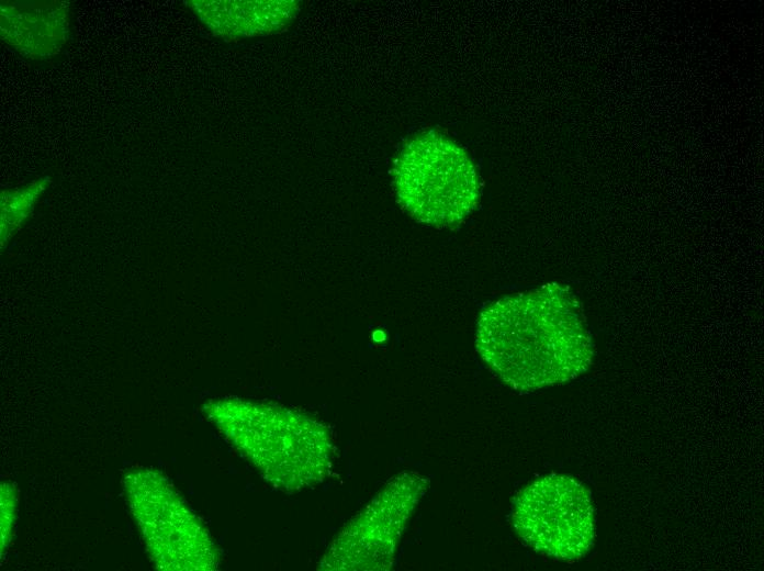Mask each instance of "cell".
I'll return each instance as SVG.
<instances>
[{"mask_svg":"<svg viewBox=\"0 0 764 571\" xmlns=\"http://www.w3.org/2000/svg\"><path fill=\"white\" fill-rule=\"evenodd\" d=\"M512 518L527 545L554 559L577 560L595 539L591 493L569 475H547L526 486L514 501Z\"/></svg>","mask_w":764,"mask_h":571,"instance_id":"obj_4","label":"cell"},{"mask_svg":"<svg viewBox=\"0 0 764 571\" xmlns=\"http://www.w3.org/2000/svg\"><path fill=\"white\" fill-rule=\"evenodd\" d=\"M189 7L217 37L234 41L284 30L297 16L296 1H189Z\"/></svg>","mask_w":764,"mask_h":571,"instance_id":"obj_6","label":"cell"},{"mask_svg":"<svg viewBox=\"0 0 764 571\" xmlns=\"http://www.w3.org/2000/svg\"><path fill=\"white\" fill-rule=\"evenodd\" d=\"M476 350L504 383L521 392L575 379L588 369L594 355L580 302L555 282L484 309Z\"/></svg>","mask_w":764,"mask_h":571,"instance_id":"obj_1","label":"cell"},{"mask_svg":"<svg viewBox=\"0 0 764 571\" xmlns=\"http://www.w3.org/2000/svg\"><path fill=\"white\" fill-rule=\"evenodd\" d=\"M44 190L42 181H36L25 188L2 194V233L9 225L14 227L31 212L37 195Z\"/></svg>","mask_w":764,"mask_h":571,"instance_id":"obj_8","label":"cell"},{"mask_svg":"<svg viewBox=\"0 0 764 571\" xmlns=\"http://www.w3.org/2000/svg\"><path fill=\"white\" fill-rule=\"evenodd\" d=\"M428 486V478L418 472L392 478L334 539L321 569L389 570L403 530Z\"/></svg>","mask_w":764,"mask_h":571,"instance_id":"obj_5","label":"cell"},{"mask_svg":"<svg viewBox=\"0 0 764 571\" xmlns=\"http://www.w3.org/2000/svg\"><path fill=\"white\" fill-rule=\"evenodd\" d=\"M214 418L266 481L294 492L322 482L330 471L334 443L319 422L266 403L217 402Z\"/></svg>","mask_w":764,"mask_h":571,"instance_id":"obj_2","label":"cell"},{"mask_svg":"<svg viewBox=\"0 0 764 571\" xmlns=\"http://www.w3.org/2000/svg\"><path fill=\"white\" fill-rule=\"evenodd\" d=\"M68 32V10L59 2L1 5V35L15 49L41 58L58 52Z\"/></svg>","mask_w":764,"mask_h":571,"instance_id":"obj_7","label":"cell"},{"mask_svg":"<svg viewBox=\"0 0 764 571\" xmlns=\"http://www.w3.org/2000/svg\"><path fill=\"white\" fill-rule=\"evenodd\" d=\"M400 204L416 221L449 227L478 205L480 183L475 167L456 142L436 131L411 137L392 167Z\"/></svg>","mask_w":764,"mask_h":571,"instance_id":"obj_3","label":"cell"}]
</instances>
